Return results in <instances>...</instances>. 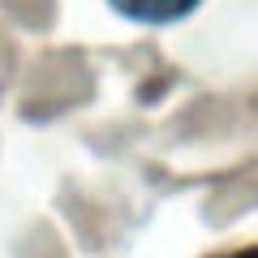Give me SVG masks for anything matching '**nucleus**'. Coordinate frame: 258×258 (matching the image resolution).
<instances>
[{
  "label": "nucleus",
  "instance_id": "nucleus-2",
  "mask_svg": "<svg viewBox=\"0 0 258 258\" xmlns=\"http://www.w3.org/2000/svg\"><path fill=\"white\" fill-rule=\"evenodd\" d=\"M220 258H258V245L254 249H232V254H220Z\"/></svg>",
  "mask_w": 258,
  "mask_h": 258
},
{
  "label": "nucleus",
  "instance_id": "nucleus-1",
  "mask_svg": "<svg viewBox=\"0 0 258 258\" xmlns=\"http://www.w3.org/2000/svg\"><path fill=\"white\" fill-rule=\"evenodd\" d=\"M112 13L129 22H142V26H168V22H181L198 9V0H108Z\"/></svg>",
  "mask_w": 258,
  "mask_h": 258
}]
</instances>
